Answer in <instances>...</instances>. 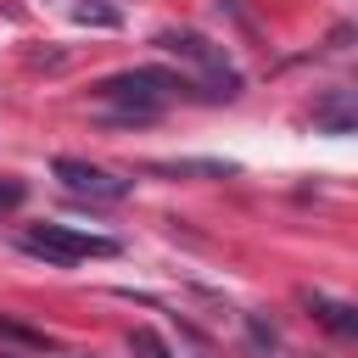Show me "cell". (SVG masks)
Wrapping results in <instances>:
<instances>
[{
    "label": "cell",
    "instance_id": "1",
    "mask_svg": "<svg viewBox=\"0 0 358 358\" xmlns=\"http://www.w3.org/2000/svg\"><path fill=\"white\" fill-rule=\"evenodd\" d=\"M190 90H201V84H190L185 73H168V67H129V73H112V78L95 84L101 101H112V106H140V112H157V117H162L168 101H179V95H190Z\"/></svg>",
    "mask_w": 358,
    "mask_h": 358
},
{
    "label": "cell",
    "instance_id": "2",
    "mask_svg": "<svg viewBox=\"0 0 358 358\" xmlns=\"http://www.w3.org/2000/svg\"><path fill=\"white\" fill-rule=\"evenodd\" d=\"M17 246H22L28 257L50 263V268H73V263H84V257H117V252H123V241H112V235H84V229H73V224H34V229L17 235Z\"/></svg>",
    "mask_w": 358,
    "mask_h": 358
},
{
    "label": "cell",
    "instance_id": "3",
    "mask_svg": "<svg viewBox=\"0 0 358 358\" xmlns=\"http://www.w3.org/2000/svg\"><path fill=\"white\" fill-rule=\"evenodd\" d=\"M157 45H162L168 56L201 67V78H207V101H229V95H241V73L229 67V56H224L207 34H196V28H162Z\"/></svg>",
    "mask_w": 358,
    "mask_h": 358
},
{
    "label": "cell",
    "instance_id": "4",
    "mask_svg": "<svg viewBox=\"0 0 358 358\" xmlns=\"http://www.w3.org/2000/svg\"><path fill=\"white\" fill-rule=\"evenodd\" d=\"M56 179H62L73 196H90V201H106V207L129 196V179H117V173L84 162V157H56Z\"/></svg>",
    "mask_w": 358,
    "mask_h": 358
},
{
    "label": "cell",
    "instance_id": "5",
    "mask_svg": "<svg viewBox=\"0 0 358 358\" xmlns=\"http://www.w3.org/2000/svg\"><path fill=\"white\" fill-rule=\"evenodd\" d=\"M302 302H308L313 319H319L324 330H336L341 341L358 336V308H352V302H336V296H324V291H302Z\"/></svg>",
    "mask_w": 358,
    "mask_h": 358
},
{
    "label": "cell",
    "instance_id": "6",
    "mask_svg": "<svg viewBox=\"0 0 358 358\" xmlns=\"http://www.w3.org/2000/svg\"><path fill=\"white\" fill-rule=\"evenodd\" d=\"M352 123H358L352 90H330V95L313 106V129H324V134H352Z\"/></svg>",
    "mask_w": 358,
    "mask_h": 358
},
{
    "label": "cell",
    "instance_id": "7",
    "mask_svg": "<svg viewBox=\"0 0 358 358\" xmlns=\"http://www.w3.org/2000/svg\"><path fill=\"white\" fill-rule=\"evenodd\" d=\"M151 173H168V179H229L235 173V162H213V157H201V162H151Z\"/></svg>",
    "mask_w": 358,
    "mask_h": 358
},
{
    "label": "cell",
    "instance_id": "8",
    "mask_svg": "<svg viewBox=\"0 0 358 358\" xmlns=\"http://www.w3.org/2000/svg\"><path fill=\"white\" fill-rule=\"evenodd\" d=\"M73 17L90 22V28H123V11L106 6V0H73Z\"/></svg>",
    "mask_w": 358,
    "mask_h": 358
},
{
    "label": "cell",
    "instance_id": "9",
    "mask_svg": "<svg viewBox=\"0 0 358 358\" xmlns=\"http://www.w3.org/2000/svg\"><path fill=\"white\" fill-rule=\"evenodd\" d=\"M129 347H134V358H168V347H162V336L157 330H129Z\"/></svg>",
    "mask_w": 358,
    "mask_h": 358
},
{
    "label": "cell",
    "instance_id": "10",
    "mask_svg": "<svg viewBox=\"0 0 358 358\" xmlns=\"http://www.w3.org/2000/svg\"><path fill=\"white\" fill-rule=\"evenodd\" d=\"M28 201V185L17 179V173H0V213H11V207H22Z\"/></svg>",
    "mask_w": 358,
    "mask_h": 358
},
{
    "label": "cell",
    "instance_id": "11",
    "mask_svg": "<svg viewBox=\"0 0 358 358\" xmlns=\"http://www.w3.org/2000/svg\"><path fill=\"white\" fill-rule=\"evenodd\" d=\"M0 336H11V341H28V347H45V336H39V330H28V324H11V319H0Z\"/></svg>",
    "mask_w": 358,
    "mask_h": 358
}]
</instances>
